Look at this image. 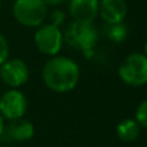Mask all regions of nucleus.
Listing matches in <instances>:
<instances>
[{"instance_id": "nucleus-1", "label": "nucleus", "mask_w": 147, "mask_h": 147, "mask_svg": "<svg viewBox=\"0 0 147 147\" xmlns=\"http://www.w3.org/2000/svg\"><path fill=\"white\" fill-rule=\"evenodd\" d=\"M41 78L51 90L56 93H66L75 89L78 85L80 69L71 58L65 56H53L44 65Z\"/></svg>"}, {"instance_id": "nucleus-2", "label": "nucleus", "mask_w": 147, "mask_h": 147, "mask_svg": "<svg viewBox=\"0 0 147 147\" xmlns=\"http://www.w3.org/2000/svg\"><path fill=\"white\" fill-rule=\"evenodd\" d=\"M63 34V41L70 47L81 51L85 57L90 58L94 47L98 41V31L93 22H81L72 21L67 25Z\"/></svg>"}, {"instance_id": "nucleus-3", "label": "nucleus", "mask_w": 147, "mask_h": 147, "mask_svg": "<svg viewBox=\"0 0 147 147\" xmlns=\"http://www.w3.org/2000/svg\"><path fill=\"white\" fill-rule=\"evenodd\" d=\"M13 17L25 27H39L48 17V7L43 0H16Z\"/></svg>"}, {"instance_id": "nucleus-4", "label": "nucleus", "mask_w": 147, "mask_h": 147, "mask_svg": "<svg viewBox=\"0 0 147 147\" xmlns=\"http://www.w3.org/2000/svg\"><path fill=\"white\" fill-rule=\"evenodd\" d=\"M119 78L130 86L147 84V57L143 53H132L125 57L119 66Z\"/></svg>"}, {"instance_id": "nucleus-5", "label": "nucleus", "mask_w": 147, "mask_h": 147, "mask_svg": "<svg viewBox=\"0 0 147 147\" xmlns=\"http://www.w3.org/2000/svg\"><path fill=\"white\" fill-rule=\"evenodd\" d=\"M34 43L41 54L53 57L59 53L63 44V34L52 23H43L35 31Z\"/></svg>"}, {"instance_id": "nucleus-6", "label": "nucleus", "mask_w": 147, "mask_h": 147, "mask_svg": "<svg viewBox=\"0 0 147 147\" xmlns=\"http://www.w3.org/2000/svg\"><path fill=\"white\" fill-rule=\"evenodd\" d=\"M27 111V99L21 90L13 88L0 97V115L7 120L23 117Z\"/></svg>"}, {"instance_id": "nucleus-7", "label": "nucleus", "mask_w": 147, "mask_h": 147, "mask_svg": "<svg viewBox=\"0 0 147 147\" xmlns=\"http://www.w3.org/2000/svg\"><path fill=\"white\" fill-rule=\"evenodd\" d=\"M30 71L25 61L20 58H8L0 66V78L12 88L21 86L28 80Z\"/></svg>"}, {"instance_id": "nucleus-8", "label": "nucleus", "mask_w": 147, "mask_h": 147, "mask_svg": "<svg viewBox=\"0 0 147 147\" xmlns=\"http://www.w3.org/2000/svg\"><path fill=\"white\" fill-rule=\"evenodd\" d=\"M98 14L107 25L124 22L128 14V5L125 0H101Z\"/></svg>"}, {"instance_id": "nucleus-9", "label": "nucleus", "mask_w": 147, "mask_h": 147, "mask_svg": "<svg viewBox=\"0 0 147 147\" xmlns=\"http://www.w3.org/2000/svg\"><path fill=\"white\" fill-rule=\"evenodd\" d=\"M98 0H71L69 5L72 21L93 22L98 16Z\"/></svg>"}, {"instance_id": "nucleus-10", "label": "nucleus", "mask_w": 147, "mask_h": 147, "mask_svg": "<svg viewBox=\"0 0 147 147\" xmlns=\"http://www.w3.org/2000/svg\"><path fill=\"white\" fill-rule=\"evenodd\" d=\"M5 133L12 141L16 142H26L30 141L35 134V127L31 121L20 117L16 120H10L9 125L4 128Z\"/></svg>"}, {"instance_id": "nucleus-11", "label": "nucleus", "mask_w": 147, "mask_h": 147, "mask_svg": "<svg viewBox=\"0 0 147 147\" xmlns=\"http://www.w3.org/2000/svg\"><path fill=\"white\" fill-rule=\"evenodd\" d=\"M116 134L123 142H133L141 134V127L136 119H124L117 124Z\"/></svg>"}, {"instance_id": "nucleus-12", "label": "nucleus", "mask_w": 147, "mask_h": 147, "mask_svg": "<svg viewBox=\"0 0 147 147\" xmlns=\"http://www.w3.org/2000/svg\"><path fill=\"white\" fill-rule=\"evenodd\" d=\"M107 36L114 43H123L128 38V27L124 22L109 25L107 28Z\"/></svg>"}, {"instance_id": "nucleus-13", "label": "nucleus", "mask_w": 147, "mask_h": 147, "mask_svg": "<svg viewBox=\"0 0 147 147\" xmlns=\"http://www.w3.org/2000/svg\"><path fill=\"white\" fill-rule=\"evenodd\" d=\"M136 120L141 128L147 129V99L141 102L136 110Z\"/></svg>"}, {"instance_id": "nucleus-14", "label": "nucleus", "mask_w": 147, "mask_h": 147, "mask_svg": "<svg viewBox=\"0 0 147 147\" xmlns=\"http://www.w3.org/2000/svg\"><path fill=\"white\" fill-rule=\"evenodd\" d=\"M65 20H66V13L61 9H54L49 16V23L57 26V27H59L65 22Z\"/></svg>"}, {"instance_id": "nucleus-15", "label": "nucleus", "mask_w": 147, "mask_h": 147, "mask_svg": "<svg viewBox=\"0 0 147 147\" xmlns=\"http://www.w3.org/2000/svg\"><path fill=\"white\" fill-rule=\"evenodd\" d=\"M9 58V44L8 40L0 34V66Z\"/></svg>"}, {"instance_id": "nucleus-16", "label": "nucleus", "mask_w": 147, "mask_h": 147, "mask_svg": "<svg viewBox=\"0 0 147 147\" xmlns=\"http://www.w3.org/2000/svg\"><path fill=\"white\" fill-rule=\"evenodd\" d=\"M44 3H45L47 7H56V5L61 4L63 0H43Z\"/></svg>"}, {"instance_id": "nucleus-17", "label": "nucleus", "mask_w": 147, "mask_h": 147, "mask_svg": "<svg viewBox=\"0 0 147 147\" xmlns=\"http://www.w3.org/2000/svg\"><path fill=\"white\" fill-rule=\"evenodd\" d=\"M4 128H5V125H4V117L0 115V136L4 133Z\"/></svg>"}, {"instance_id": "nucleus-18", "label": "nucleus", "mask_w": 147, "mask_h": 147, "mask_svg": "<svg viewBox=\"0 0 147 147\" xmlns=\"http://www.w3.org/2000/svg\"><path fill=\"white\" fill-rule=\"evenodd\" d=\"M143 54L147 57V41L145 43V47H143Z\"/></svg>"}, {"instance_id": "nucleus-19", "label": "nucleus", "mask_w": 147, "mask_h": 147, "mask_svg": "<svg viewBox=\"0 0 147 147\" xmlns=\"http://www.w3.org/2000/svg\"><path fill=\"white\" fill-rule=\"evenodd\" d=\"M0 7H1V0H0Z\"/></svg>"}, {"instance_id": "nucleus-20", "label": "nucleus", "mask_w": 147, "mask_h": 147, "mask_svg": "<svg viewBox=\"0 0 147 147\" xmlns=\"http://www.w3.org/2000/svg\"><path fill=\"white\" fill-rule=\"evenodd\" d=\"M5 147H8V146H5Z\"/></svg>"}]
</instances>
